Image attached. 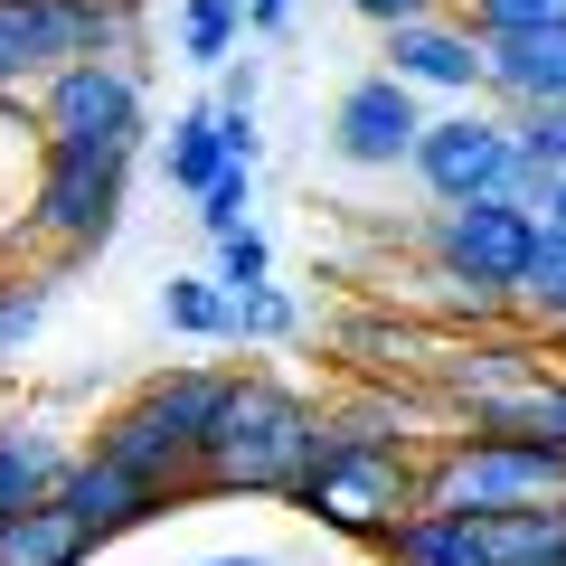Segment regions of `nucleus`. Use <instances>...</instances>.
<instances>
[{
	"mask_svg": "<svg viewBox=\"0 0 566 566\" xmlns=\"http://www.w3.org/2000/svg\"><path fill=\"white\" fill-rule=\"evenodd\" d=\"M303 331V303L283 293V283H255V293H237V340H293Z\"/></svg>",
	"mask_w": 566,
	"mask_h": 566,
	"instance_id": "25",
	"label": "nucleus"
},
{
	"mask_svg": "<svg viewBox=\"0 0 566 566\" xmlns=\"http://www.w3.org/2000/svg\"><path fill=\"white\" fill-rule=\"evenodd\" d=\"M378 566H482V528L472 510H406L378 538Z\"/></svg>",
	"mask_w": 566,
	"mask_h": 566,
	"instance_id": "15",
	"label": "nucleus"
},
{
	"mask_svg": "<svg viewBox=\"0 0 566 566\" xmlns=\"http://www.w3.org/2000/svg\"><path fill=\"white\" fill-rule=\"evenodd\" d=\"M161 322L180 340H237V293L218 274H170L161 283Z\"/></svg>",
	"mask_w": 566,
	"mask_h": 566,
	"instance_id": "20",
	"label": "nucleus"
},
{
	"mask_svg": "<svg viewBox=\"0 0 566 566\" xmlns=\"http://www.w3.org/2000/svg\"><path fill=\"white\" fill-rule=\"evenodd\" d=\"M227 133H218V104H180V114H170V133H161V180L170 189H189V199H199V189H218L227 180Z\"/></svg>",
	"mask_w": 566,
	"mask_h": 566,
	"instance_id": "17",
	"label": "nucleus"
},
{
	"mask_svg": "<svg viewBox=\"0 0 566 566\" xmlns=\"http://www.w3.org/2000/svg\"><path fill=\"white\" fill-rule=\"evenodd\" d=\"M312 453H322V406L283 378H245L237 368V397H227L218 434H208L199 491L208 501H293Z\"/></svg>",
	"mask_w": 566,
	"mask_h": 566,
	"instance_id": "3",
	"label": "nucleus"
},
{
	"mask_svg": "<svg viewBox=\"0 0 566 566\" xmlns=\"http://www.w3.org/2000/svg\"><path fill=\"white\" fill-rule=\"evenodd\" d=\"M227 397H237V368H161L151 387H133L95 424V453L142 472L161 501H180V491H199V463H208V434H218Z\"/></svg>",
	"mask_w": 566,
	"mask_h": 566,
	"instance_id": "2",
	"label": "nucleus"
},
{
	"mask_svg": "<svg viewBox=\"0 0 566 566\" xmlns=\"http://www.w3.org/2000/svg\"><path fill=\"white\" fill-rule=\"evenodd\" d=\"M218 283H227V293H255V283H274V245H264L255 227L218 237Z\"/></svg>",
	"mask_w": 566,
	"mask_h": 566,
	"instance_id": "26",
	"label": "nucleus"
},
{
	"mask_svg": "<svg viewBox=\"0 0 566 566\" xmlns=\"http://www.w3.org/2000/svg\"><path fill=\"white\" fill-rule=\"evenodd\" d=\"M293 29V0H245V39H283Z\"/></svg>",
	"mask_w": 566,
	"mask_h": 566,
	"instance_id": "32",
	"label": "nucleus"
},
{
	"mask_svg": "<svg viewBox=\"0 0 566 566\" xmlns=\"http://www.w3.org/2000/svg\"><path fill=\"white\" fill-rule=\"evenodd\" d=\"M66 463H76V453L39 444V434H0V520L29 510V501H48V491L66 482Z\"/></svg>",
	"mask_w": 566,
	"mask_h": 566,
	"instance_id": "22",
	"label": "nucleus"
},
{
	"mask_svg": "<svg viewBox=\"0 0 566 566\" xmlns=\"http://www.w3.org/2000/svg\"><path fill=\"white\" fill-rule=\"evenodd\" d=\"M245 180H255V170H227L218 189H199V227L208 237H237L245 227Z\"/></svg>",
	"mask_w": 566,
	"mask_h": 566,
	"instance_id": "29",
	"label": "nucleus"
},
{
	"mask_svg": "<svg viewBox=\"0 0 566 566\" xmlns=\"http://www.w3.org/2000/svg\"><path fill=\"white\" fill-rule=\"evenodd\" d=\"M566 501V444L520 434H444L424 453V510H547Z\"/></svg>",
	"mask_w": 566,
	"mask_h": 566,
	"instance_id": "6",
	"label": "nucleus"
},
{
	"mask_svg": "<svg viewBox=\"0 0 566 566\" xmlns=\"http://www.w3.org/2000/svg\"><path fill=\"white\" fill-rule=\"evenodd\" d=\"M424 255H434V283H472L491 303H510L538 255V218L520 199H463L424 218Z\"/></svg>",
	"mask_w": 566,
	"mask_h": 566,
	"instance_id": "9",
	"label": "nucleus"
},
{
	"mask_svg": "<svg viewBox=\"0 0 566 566\" xmlns=\"http://www.w3.org/2000/svg\"><path fill=\"white\" fill-rule=\"evenodd\" d=\"M387 76H406L416 95H482V29L472 20H406V29H387Z\"/></svg>",
	"mask_w": 566,
	"mask_h": 566,
	"instance_id": "11",
	"label": "nucleus"
},
{
	"mask_svg": "<svg viewBox=\"0 0 566 566\" xmlns=\"http://www.w3.org/2000/svg\"><path fill=\"white\" fill-rule=\"evenodd\" d=\"M482 95L510 114L566 104V29H520V39H482Z\"/></svg>",
	"mask_w": 566,
	"mask_h": 566,
	"instance_id": "13",
	"label": "nucleus"
},
{
	"mask_svg": "<svg viewBox=\"0 0 566 566\" xmlns=\"http://www.w3.org/2000/svg\"><path fill=\"white\" fill-rule=\"evenodd\" d=\"M57 501L76 510V520L95 528L104 547H114V538H133V528H151V520H161V510H170L161 491L142 482V472H123V463H104V453H76V463H66V482H57Z\"/></svg>",
	"mask_w": 566,
	"mask_h": 566,
	"instance_id": "12",
	"label": "nucleus"
},
{
	"mask_svg": "<svg viewBox=\"0 0 566 566\" xmlns=\"http://www.w3.org/2000/svg\"><path fill=\"white\" fill-rule=\"evenodd\" d=\"M189 566H283V557H264V547H218V557H189Z\"/></svg>",
	"mask_w": 566,
	"mask_h": 566,
	"instance_id": "33",
	"label": "nucleus"
},
{
	"mask_svg": "<svg viewBox=\"0 0 566 566\" xmlns=\"http://www.w3.org/2000/svg\"><path fill=\"white\" fill-rule=\"evenodd\" d=\"M463 20L482 39H520V29H566V0H463Z\"/></svg>",
	"mask_w": 566,
	"mask_h": 566,
	"instance_id": "24",
	"label": "nucleus"
},
{
	"mask_svg": "<svg viewBox=\"0 0 566 566\" xmlns=\"http://www.w3.org/2000/svg\"><path fill=\"white\" fill-rule=\"evenodd\" d=\"M424 142V114H416V85L387 76V66H368L359 85H340V104H331V161L349 170H406Z\"/></svg>",
	"mask_w": 566,
	"mask_h": 566,
	"instance_id": "10",
	"label": "nucleus"
},
{
	"mask_svg": "<svg viewBox=\"0 0 566 566\" xmlns=\"http://www.w3.org/2000/svg\"><path fill=\"white\" fill-rule=\"evenodd\" d=\"M510 312H528L538 331H566V237H547V227H538V255H528Z\"/></svg>",
	"mask_w": 566,
	"mask_h": 566,
	"instance_id": "23",
	"label": "nucleus"
},
{
	"mask_svg": "<svg viewBox=\"0 0 566 566\" xmlns=\"http://www.w3.org/2000/svg\"><path fill=\"white\" fill-rule=\"evenodd\" d=\"M255 95H264L255 57H227V66H218V95H208V104H218V114H255Z\"/></svg>",
	"mask_w": 566,
	"mask_h": 566,
	"instance_id": "30",
	"label": "nucleus"
},
{
	"mask_svg": "<svg viewBox=\"0 0 566 566\" xmlns=\"http://www.w3.org/2000/svg\"><path fill=\"white\" fill-rule=\"evenodd\" d=\"M520 151L547 170V180H566V104H538V114H520Z\"/></svg>",
	"mask_w": 566,
	"mask_h": 566,
	"instance_id": "28",
	"label": "nucleus"
},
{
	"mask_svg": "<svg viewBox=\"0 0 566 566\" xmlns=\"http://www.w3.org/2000/svg\"><path fill=\"white\" fill-rule=\"evenodd\" d=\"M133 199V161H104V151H48L39 142V180H29V227L57 245L66 264L104 255Z\"/></svg>",
	"mask_w": 566,
	"mask_h": 566,
	"instance_id": "8",
	"label": "nucleus"
},
{
	"mask_svg": "<svg viewBox=\"0 0 566 566\" xmlns=\"http://www.w3.org/2000/svg\"><path fill=\"white\" fill-rule=\"evenodd\" d=\"M85 557H104V538L57 501V491L0 520V566H85Z\"/></svg>",
	"mask_w": 566,
	"mask_h": 566,
	"instance_id": "14",
	"label": "nucleus"
},
{
	"mask_svg": "<svg viewBox=\"0 0 566 566\" xmlns=\"http://www.w3.org/2000/svg\"><path fill=\"white\" fill-rule=\"evenodd\" d=\"M245 39V0H180L170 10V48H180V66H227Z\"/></svg>",
	"mask_w": 566,
	"mask_h": 566,
	"instance_id": "21",
	"label": "nucleus"
},
{
	"mask_svg": "<svg viewBox=\"0 0 566 566\" xmlns=\"http://www.w3.org/2000/svg\"><path fill=\"white\" fill-rule=\"evenodd\" d=\"M397 424H406L397 397H368V406L322 416V453H312V472L293 482V510L322 520V528H340V538H368V547H378L406 510H424V453L434 444H416Z\"/></svg>",
	"mask_w": 566,
	"mask_h": 566,
	"instance_id": "1",
	"label": "nucleus"
},
{
	"mask_svg": "<svg viewBox=\"0 0 566 566\" xmlns=\"http://www.w3.org/2000/svg\"><path fill=\"white\" fill-rule=\"evenodd\" d=\"M434 208H463V199H520L528 218L547 208V170L520 151V114H491V104H463V114H434L416 142V161Z\"/></svg>",
	"mask_w": 566,
	"mask_h": 566,
	"instance_id": "4",
	"label": "nucleus"
},
{
	"mask_svg": "<svg viewBox=\"0 0 566 566\" xmlns=\"http://www.w3.org/2000/svg\"><path fill=\"white\" fill-rule=\"evenodd\" d=\"M538 227H547V237H566V180H547V208H538Z\"/></svg>",
	"mask_w": 566,
	"mask_h": 566,
	"instance_id": "34",
	"label": "nucleus"
},
{
	"mask_svg": "<svg viewBox=\"0 0 566 566\" xmlns=\"http://www.w3.org/2000/svg\"><path fill=\"white\" fill-rule=\"evenodd\" d=\"M39 142L48 151H104V161H142V66L133 57H76L39 85Z\"/></svg>",
	"mask_w": 566,
	"mask_h": 566,
	"instance_id": "7",
	"label": "nucleus"
},
{
	"mask_svg": "<svg viewBox=\"0 0 566 566\" xmlns=\"http://www.w3.org/2000/svg\"><path fill=\"white\" fill-rule=\"evenodd\" d=\"M76 57H142V0H0V95Z\"/></svg>",
	"mask_w": 566,
	"mask_h": 566,
	"instance_id": "5",
	"label": "nucleus"
},
{
	"mask_svg": "<svg viewBox=\"0 0 566 566\" xmlns=\"http://www.w3.org/2000/svg\"><path fill=\"white\" fill-rule=\"evenodd\" d=\"M482 566H566V501L547 510H472Z\"/></svg>",
	"mask_w": 566,
	"mask_h": 566,
	"instance_id": "16",
	"label": "nucleus"
},
{
	"mask_svg": "<svg viewBox=\"0 0 566 566\" xmlns=\"http://www.w3.org/2000/svg\"><path fill=\"white\" fill-rule=\"evenodd\" d=\"M39 322H48V283H0V359L39 340Z\"/></svg>",
	"mask_w": 566,
	"mask_h": 566,
	"instance_id": "27",
	"label": "nucleus"
},
{
	"mask_svg": "<svg viewBox=\"0 0 566 566\" xmlns=\"http://www.w3.org/2000/svg\"><path fill=\"white\" fill-rule=\"evenodd\" d=\"M528 378H547V359L528 340H491V349H463V368H444V387L463 397V416L472 406H491V397H510V387H528Z\"/></svg>",
	"mask_w": 566,
	"mask_h": 566,
	"instance_id": "19",
	"label": "nucleus"
},
{
	"mask_svg": "<svg viewBox=\"0 0 566 566\" xmlns=\"http://www.w3.org/2000/svg\"><path fill=\"white\" fill-rule=\"evenodd\" d=\"M472 434H520V444H566V378H528L510 387V397L472 406Z\"/></svg>",
	"mask_w": 566,
	"mask_h": 566,
	"instance_id": "18",
	"label": "nucleus"
},
{
	"mask_svg": "<svg viewBox=\"0 0 566 566\" xmlns=\"http://www.w3.org/2000/svg\"><path fill=\"white\" fill-rule=\"evenodd\" d=\"M340 10H359V20H378V29H406V20H434L444 0H340Z\"/></svg>",
	"mask_w": 566,
	"mask_h": 566,
	"instance_id": "31",
	"label": "nucleus"
}]
</instances>
